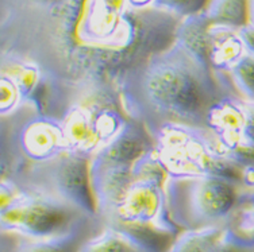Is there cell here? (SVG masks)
Here are the masks:
<instances>
[{
    "mask_svg": "<svg viewBox=\"0 0 254 252\" xmlns=\"http://www.w3.org/2000/svg\"><path fill=\"white\" fill-rule=\"evenodd\" d=\"M30 15L22 48L8 55L73 84H115L138 63L169 49L179 18L127 0H54Z\"/></svg>",
    "mask_w": 254,
    "mask_h": 252,
    "instance_id": "cell-1",
    "label": "cell"
},
{
    "mask_svg": "<svg viewBox=\"0 0 254 252\" xmlns=\"http://www.w3.org/2000/svg\"><path fill=\"white\" fill-rule=\"evenodd\" d=\"M229 91H235L229 74H215L176 42L119 81L126 115L149 132L166 124L205 130L211 108Z\"/></svg>",
    "mask_w": 254,
    "mask_h": 252,
    "instance_id": "cell-2",
    "label": "cell"
},
{
    "mask_svg": "<svg viewBox=\"0 0 254 252\" xmlns=\"http://www.w3.org/2000/svg\"><path fill=\"white\" fill-rule=\"evenodd\" d=\"M89 178L103 225L126 235L147 252H166L181 229L166 205L165 170L156 149L134 162L95 155Z\"/></svg>",
    "mask_w": 254,
    "mask_h": 252,
    "instance_id": "cell-3",
    "label": "cell"
},
{
    "mask_svg": "<svg viewBox=\"0 0 254 252\" xmlns=\"http://www.w3.org/2000/svg\"><path fill=\"white\" fill-rule=\"evenodd\" d=\"M130 117L115 84H76L61 115L69 152L92 159L122 131Z\"/></svg>",
    "mask_w": 254,
    "mask_h": 252,
    "instance_id": "cell-4",
    "label": "cell"
},
{
    "mask_svg": "<svg viewBox=\"0 0 254 252\" xmlns=\"http://www.w3.org/2000/svg\"><path fill=\"white\" fill-rule=\"evenodd\" d=\"M98 220L50 194L1 178V233L41 240L63 236Z\"/></svg>",
    "mask_w": 254,
    "mask_h": 252,
    "instance_id": "cell-5",
    "label": "cell"
},
{
    "mask_svg": "<svg viewBox=\"0 0 254 252\" xmlns=\"http://www.w3.org/2000/svg\"><path fill=\"white\" fill-rule=\"evenodd\" d=\"M242 190L215 175L169 177L165 182L168 210L181 231L226 228Z\"/></svg>",
    "mask_w": 254,
    "mask_h": 252,
    "instance_id": "cell-6",
    "label": "cell"
},
{
    "mask_svg": "<svg viewBox=\"0 0 254 252\" xmlns=\"http://www.w3.org/2000/svg\"><path fill=\"white\" fill-rule=\"evenodd\" d=\"M69 152L63 121L20 107L1 117V165L15 177L27 167Z\"/></svg>",
    "mask_w": 254,
    "mask_h": 252,
    "instance_id": "cell-7",
    "label": "cell"
},
{
    "mask_svg": "<svg viewBox=\"0 0 254 252\" xmlns=\"http://www.w3.org/2000/svg\"><path fill=\"white\" fill-rule=\"evenodd\" d=\"M91 159L66 152L52 160L33 165L15 177H8L31 189L50 194L84 214L98 217L91 178Z\"/></svg>",
    "mask_w": 254,
    "mask_h": 252,
    "instance_id": "cell-8",
    "label": "cell"
},
{
    "mask_svg": "<svg viewBox=\"0 0 254 252\" xmlns=\"http://www.w3.org/2000/svg\"><path fill=\"white\" fill-rule=\"evenodd\" d=\"M103 223L98 221L56 238L31 240L1 233V252H77L87 239L99 231Z\"/></svg>",
    "mask_w": 254,
    "mask_h": 252,
    "instance_id": "cell-9",
    "label": "cell"
},
{
    "mask_svg": "<svg viewBox=\"0 0 254 252\" xmlns=\"http://www.w3.org/2000/svg\"><path fill=\"white\" fill-rule=\"evenodd\" d=\"M225 238L254 251V190L241 193L238 205L226 225Z\"/></svg>",
    "mask_w": 254,
    "mask_h": 252,
    "instance_id": "cell-10",
    "label": "cell"
},
{
    "mask_svg": "<svg viewBox=\"0 0 254 252\" xmlns=\"http://www.w3.org/2000/svg\"><path fill=\"white\" fill-rule=\"evenodd\" d=\"M204 14L215 26L240 31L249 24V0H210Z\"/></svg>",
    "mask_w": 254,
    "mask_h": 252,
    "instance_id": "cell-11",
    "label": "cell"
},
{
    "mask_svg": "<svg viewBox=\"0 0 254 252\" xmlns=\"http://www.w3.org/2000/svg\"><path fill=\"white\" fill-rule=\"evenodd\" d=\"M77 252H147L126 235L103 225L81 244Z\"/></svg>",
    "mask_w": 254,
    "mask_h": 252,
    "instance_id": "cell-12",
    "label": "cell"
},
{
    "mask_svg": "<svg viewBox=\"0 0 254 252\" xmlns=\"http://www.w3.org/2000/svg\"><path fill=\"white\" fill-rule=\"evenodd\" d=\"M225 236V228L181 231L166 252H211Z\"/></svg>",
    "mask_w": 254,
    "mask_h": 252,
    "instance_id": "cell-13",
    "label": "cell"
},
{
    "mask_svg": "<svg viewBox=\"0 0 254 252\" xmlns=\"http://www.w3.org/2000/svg\"><path fill=\"white\" fill-rule=\"evenodd\" d=\"M229 77L238 93L246 101L254 102V58L245 53L229 72Z\"/></svg>",
    "mask_w": 254,
    "mask_h": 252,
    "instance_id": "cell-14",
    "label": "cell"
},
{
    "mask_svg": "<svg viewBox=\"0 0 254 252\" xmlns=\"http://www.w3.org/2000/svg\"><path fill=\"white\" fill-rule=\"evenodd\" d=\"M208 1L210 0H154L153 7L184 19L203 12Z\"/></svg>",
    "mask_w": 254,
    "mask_h": 252,
    "instance_id": "cell-15",
    "label": "cell"
},
{
    "mask_svg": "<svg viewBox=\"0 0 254 252\" xmlns=\"http://www.w3.org/2000/svg\"><path fill=\"white\" fill-rule=\"evenodd\" d=\"M254 149V102L245 100V126L242 131V146Z\"/></svg>",
    "mask_w": 254,
    "mask_h": 252,
    "instance_id": "cell-16",
    "label": "cell"
},
{
    "mask_svg": "<svg viewBox=\"0 0 254 252\" xmlns=\"http://www.w3.org/2000/svg\"><path fill=\"white\" fill-rule=\"evenodd\" d=\"M238 34L245 46V51L254 58V27L248 24L238 31Z\"/></svg>",
    "mask_w": 254,
    "mask_h": 252,
    "instance_id": "cell-17",
    "label": "cell"
},
{
    "mask_svg": "<svg viewBox=\"0 0 254 252\" xmlns=\"http://www.w3.org/2000/svg\"><path fill=\"white\" fill-rule=\"evenodd\" d=\"M29 4L33 5V8L37 7H45V5H49L50 3H53L54 0H26Z\"/></svg>",
    "mask_w": 254,
    "mask_h": 252,
    "instance_id": "cell-18",
    "label": "cell"
},
{
    "mask_svg": "<svg viewBox=\"0 0 254 252\" xmlns=\"http://www.w3.org/2000/svg\"><path fill=\"white\" fill-rule=\"evenodd\" d=\"M249 24L254 27V0H249Z\"/></svg>",
    "mask_w": 254,
    "mask_h": 252,
    "instance_id": "cell-19",
    "label": "cell"
}]
</instances>
